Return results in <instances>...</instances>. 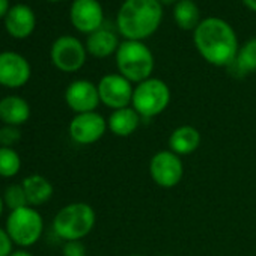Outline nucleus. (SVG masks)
Here are the masks:
<instances>
[{
  "label": "nucleus",
  "mask_w": 256,
  "mask_h": 256,
  "mask_svg": "<svg viewBox=\"0 0 256 256\" xmlns=\"http://www.w3.org/2000/svg\"><path fill=\"white\" fill-rule=\"evenodd\" d=\"M36 26V16L34 10L26 4H17L11 6L10 12L5 17V29L6 32L17 38L24 40L30 36Z\"/></svg>",
  "instance_id": "14"
},
{
  "label": "nucleus",
  "mask_w": 256,
  "mask_h": 256,
  "mask_svg": "<svg viewBox=\"0 0 256 256\" xmlns=\"http://www.w3.org/2000/svg\"><path fill=\"white\" fill-rule=\"evenodd\" d=\"M174 20L180 29L187 32L194 30L202 22L199 6L194 0H180L174 6Z\"/></svg>",
  "instance_id": "21"
},
{
  "label": "nucleus",
  "mask_w": 256,
  "mask_h": 256,
  "mask_svg": "<svg viewBox=\"0 0 256 256\" xmlns=\"http://www.w3.org/2000/svg\"><path fill=\"white\" fill-rule=\"evenodd\" d=\"M193 44L205 62L218 68H228L240 50L236 32L220 17L202 18L193 30Z\"/></svg>",
  "instance_id": "1"
},
{
  "label": "nucleus",
  "mask_w": 256,
  "mask_h": 256,
  "mask_svg": "<svg viewBox=\"0 0 256 256\" xmlns=\"http://www.w3.org/2000/svg\"><path fill=\"white\" fill-rule=\"evenodd\" d=\"M20 140H22L20 126L4 125L2 128H0V146L14 148Z\"/></svg>",
  "instance_id": "24"
},
{
  "label": "nucleus",
  "mask_w": 256,
  "mask_h": 256,
  "mask_svg": "<svg viewBox=\"0 0 256 256\" xmlns=\"http://www.w3.org/2000/svg\"><path fill=\"white\" fill-rule=\"evenodd\" d=\"M10 256H34V254L26 248H18V250H14Z\"/></svg>",
  "instance_id": "29"
},
{
  "label": "nucleus",
  "mask_w": 256,
  "mask_h": 256,
  "mask_svg": "<svg viewBox=\"0 0 256 256\" xmlns=\"http://www.w3.org/2000/svg\"><path fill=\"white\" fill-rule=\"evenodd\" d=\"M228 70L235 77H244L256 72V38L247 40L240 47L235 60L228 66Z\"/></svg>",
  "instance_id": "20"
},
{
  "label": "nucleus",
  "mask_w": 256,
  "mask_h": 256,
  "mask_svg": "<svg viewBox=\"0 0 256 256\" xmlns=\"http://www.w3.org/2000/svg\"><path fill=\"white\" fill-rule=\"evenodd\" d=\"M150 175L158 187L174 188L184 176L182 158L170 150L158 151L150 160Z\"/></svg>",
  "instance_id": "8"
},
{
  "label": "nucleus",
  "mask_w": 256,
  "mask_h": 256,
  "mask_svg": "<svg viewBox=\"0 0 256 256\" xmlns=\"http://www.w3.org/2000/svg\"><path fill=\"white\" fill-rule=\"evenodd\" d=\"M140 114L130 106L119 110H112L107 118L108 132L116 138H130L140 125Z\"/></svg>",
  "instance_id": "17"
},
{
  "label": "nucleus",
  "mask_w": 256,
  "mask_h": 256,
  "mask_svg": "<svg viewBox=\"0 0 256 256\" xmlns=\"http://www.w3.org/2000/svg\"><path fill=\"white\" fill-rule=\"evenodd\" d=\"M65 102L76 114L96 112L101 104L98 86L90 80H74L65 89Z\"/></svg>",
  "instance_id": "13"
},
{
  "label": "nucleus",
  "mask_w": 256,
  "mask_h": 256,
  "mask_svg": "<svg viewBox=\"0 0 256 256\" xmlns=\"http://www.w3.org/2000/svg\"><path fill=\"white\" fill-rule=\"evenodd\" d=\"M114 60L118 72L133 84L151 78L156 66V59L151 48L142 41L124 40L119 44Z\"/></svg>",
  "instance_id": "3"
},
{
  "label": "nucleus",
  "mask_w": 256,
  "mask_h": 256,
  "mask_svg": "<svg viewBox=\"0 0 256 256\" xmlns=\"http://www.w3.org/2000/svg\"><path fill=\"white\" fill-rule=\"evenodd\" d=\"M22 157L14 148L0 146V176L14 178L20 174Z\"/></svg>",
  "instance_id": "22"
},
{
  "label": "nucleus",
  "mask_w": 256,
  "mask_h": 256,
  "mask_svg": "<svg viewBox=\"0 0 256 256\" xmlns=\"http://www.w3.org/2000/svg\"><path fill=\"white\" fill-rule=\"evenodd\" d=\"M200 133L193 125H180L170 133L168 145L172 152L180 157L190 156L200 146Z\"/></svg>",
  "instance_id": "18"
},
{
  "label": "nucleus",
  "mask_w": 256,
  "mask_h": 256,
  "mask_svg": "<svg viewBox=\"0 0 256 256\" xmlns=\"http://www.w3.org/2000/svg\"><path fill=\"white\" fill-rule=\"evenodd\" d=\"M4 210H5V204H4L2 194H0V217H2V214H4Z\"/></svg>",
  "instance_id": "31"
},
{
  "label": "nucleus",
  "mask_w": 256,
  "mask_h": 256,
  "mask_svg": "<svg viewBox=\"0 0 256 256\" xmlns=\"http://www.w3.org/2000/svg\"><path fill=\"white\" fill-rule=\"evenodd\" d=\"M242 4L248 11L256 12V0H242Z\"/></svg>",
  "instance_id": "28"
},
{
  "label": "nucleus",
  "mask_w": 256,
  "mask_h": 256,
  "mask_svg": "<svg viewBox=\"0 0 256 256\" xmlns=\"http://www.w3.org/2000/svg\"><path fill=\"white\" fill-rule=\"evenodd\" d=\"M88 58L86 46L76 36L62 35L52 44L50 59L52 64L62 72H77L80 71Z\"/></svg>",
  "instance_id": "7"
},
{
  "label": "nucleus",
  "mask_w": 256,
  "mask_h": 256,
  "mask_svg": "<svg viewBox=\"0 0 256 256\" xmlns=\"http://www.w3.org/2000/svg\"><path fill=\"white\" fill-rule=\"evenodd\" d=\"M107 119L98 112H88L74 114L68 125V133L77 145H94L104 138L107 133Z\"/></svg>",
  "instance_id": "9"
},
{
  "label": "nucleus",
  "mask_w": 256,
  "mask_h": 256,
  "mask_svg": "<svg viewBox=\"0 0 256 256\" xmlns=\"http://www.w3.org/2000/svg\"><path fill=\"white\" fill-rule=\"evenodd\" d=\"M32 77V66L29 60L17 52L0 53V86L8 89H18L24 86Z\"/></svg>",
  "instance_id": "11"
},
{
  "label": "nucleus",
  "mask_w": 256,
  "mask_h": 256,
  "mask_svg": "<svg viewBox=\"0 0 256 256\" xmlns=\"http://www.w3.org/2000/svg\"><path fill=\"white\" fill-rule=\"evenodd\" d=\"M158 2L163 5V6H170V5H176L178 2H180V0H158Z\"/></svg>",
  "instance_id": "30"
},
{
  "label": "nucleus",
  "mask_w": 256,
  "mask_h": 256,
  "mask_svg": "<svg viewBox=\"0 0 256 256\" xmlns=\"http://www.w3.org/2000/svg\"><path fill=\"white\" fill-rule=\"evenodd\" d=\"M22 184H23V188H24V193L28 198V204H29V206H34V208L47 204L54 193V188H53V184L50 182V180H47L46 176L38 175V174L26 176L22 181Z\"/></svg>",
  "instance_id": "19"
},
{
  "label": "nucleus",
  "mask_w": 256,
  "mask_h": 256,
  "mask_svg": "<svg viewBox=\"0 0 256 256\" xmlns=\"http://www.w3.org/2000/svg\"><path fill=\"white\" fill-rule=\"evenodd\" d=\"M83 256H88V254H83Z\"/></svg>",
  "instance_id": "35"
},
{
  "label": "nucleus",
  "mask_w": 256,
  "mask_h": 256,
  "mask_svg": "<svg viewBox=\"0 0 256 256\" xmlns=\"http://www.w3.org/2000/svg\"><path fill=\"white\" fill-rule=\"evenodd\" d=\"M5 229L14 244L28 248L36 244L42 236L44 218L36 208L28 205L10 212Z\"/></svg>",
  "instance_id": "6"
},
{
  "label": "nucleus",
  "mask_w": 256,
  "mask_h": 256,
  "mask_svg": "<svg viewBox=\"0 0 256 256\" xmlns=\"http://www.w3.org/2000/svg\"><path fill=\"white\" fill-rule=\"evenodd\" d=\"M64 256H83L86 254V248L82 241H66L64 244Z\"/></svg>",
  "instance_id": "25"
},
{
  "label": "nucleus",
  "mask_w": 256,
  "mask_h": 256,
  "mask_svg": "<svg viewBox=\"0 0 256 256\" xmlns=\"http://www.w3.org/2000/svg\"><path fill=\"white\" fill-rule=\"evenodd\" d=\"M32 114L30 104L18 95H6L0 100V120L4 125L22 126Z\"/></svg>",
  "instance_id": "16"
},
{
  "label": "nucleus",
  "mask_w": 256,
  "mask_h": 256,
  "mask_svg": "<svg viewBox=\"0 0 256 256\" xmlns=\"http://www.w3.org/2000/svg\"><path fill=\"white\" fill-rule=\"evenodd\" d=\"M160 256H172V254H160Z\"/></svg>",
  "instance_id": "34"
},
{
  "label": "nucleus",
  "mask_w": 256,
  "mask_h": 256,
  "mask_svg": "<svg viewBox=\"0 0 256 256\" xmlns=\"http://www.w3.org/2000/svg\"><path fill=\"white\" fill-rule=\"evenodd\" d=\"M14 242L10 236V234L6 232V229L0 228V256H10L14 250Z\"/></svg>",
  "instance_id": "26"
},
{
  "label": "nucleus",
  "mask_w": 256,
  "mask_h": 256,
  "mask_svg": "<svg viewBox=\"0 0 256 256\" xmlns=\"http://www.w3.org/2000/svg\"><path fill=\"white\" fill-rule=\"evenodd\" d=\"M163 16L158 0H124L116 12V30L124 40L144 42L158 30Z\"/></svg>",
  "instance_id": "2"
},
{
  "label": "nucleus",
  "mask_w": 256,
  "mask_h": 256,
  "mask_svg": "<svg viewBox=\"0 0 256 256\" xmlns=\"http://www.w3.org/2000/svg\"><path fill=\"white\" fill-rule=\"evenodd\" d=\"M126 256H145V254H140V253H134V254H126Z\"/></svg>",
  "instance_id": "32"
},
{
  "label": "nucleus",
  "mask_w": 256,
  "mask_h": 256,
  "mask_svg": "<svg viewBox=\"0 0 256 256\" xmlns=\"http://www.w3.org/2000/svg\"><path fill=\"white\" fill-rule=\"evenodd\" d=\"M48 2H62V0H48Z\"/></svg>",
  "instance_id": "33"
},
{
  "label": "nucleus",
  "mask_w": 256,
  "mask_h": 256,
  "mask_svg": "<svg viewBox=\"0 0 256 256\" xmlns=\"http://www.w3.org/2000/svg\"><path fill=\"white\" fill-rule=\"evenodd\" d=\"M119 44L120 41H119L118 34L104 24L101 29L88 35L84 46H86L88 54H90L92 58L106 59L112 54H116Z\"/></svg>",
  "instance_id": "15"
},
{
  "label": "nucleus",
  "mask_w": 256,
  "mask_h": 256,
  "mask_svg": "<svg viewBox=\"0 0 256 256\" xmlns=\"http://www.w3.org/2000/svg\"><path fill=\"white\" fill-rule=\"evenodd\" d=\"M95 210L86 202H71L62 206L53 218V232L66 241H82L95 228Z\"/></svg>",
  "instance_id": "4"
},
{
  "label": "nucleus",
  "mask_w": 256,
  "mask_h": 256,
  "mask_svg": "<svg viewBox=\"0 0 256 256\" xmlns=\"http://www.w3.org/2000/svg\"><path fill=\"white\" fill-rule=\"evenodd\" d=\"M100 101L112 110H119L130 107L134 92V84L126 80L119 72H110L100 78L98 82Z\"/></svg>",
  "instance_id": "10"
},
{
  "label": "nucleus",
  "mask_w": 256,
  "mask_h": 256,
  "mask_svg": "<svg viewBox=\"0 0 256 256\" xmlns=\"http://www.w3.org/2000/svg\"><path fill=\"white\" fill-rule=\"evenodd\" d=\"M169 84L157 77H151L142 83L134 84L132 107L140 114L142 119H152L162 114L170 104Z\"/></svg>",
  "instance_id": "5"
},
{
  "label": "nucleus",
  "mask_w": 256,
  "mask_h": 256,
  "mask_svg": "<svg viewBox=\"0 0 256 256\" xmlns=\"http://www.w3.org/2000/svg\"><path fill=\"white\" fill-rule=\"evenodd\" d=\"M2 198H4L5 206L10 208V211H14V210H18V208H23V206H28V205H29L22 182L10 184V186L5 188Z\"/></svg>",
  "instance_id": "23"
},
{
  "label": "nucleus",
  "mask_w": 256,
  "mask_h": 256,
  "mask_svg": "<svg viewBox=\"0 0 256 256\" xmlns=\"http://www.w3.org/2000/svg\"><path fill=\"white\" fill-rule=\"evenodd\" d=\"M10 10H11L10 0H0V18H5Z\"/></svg>",
  "instance_id": "27"
},
{
  "label": "nucleus",
  "mask_w": 256,
  "mask_h": 256,
  "mask_svg": "<svg viewBox=\"0 0 256 256\" xmlns=\"http://www.w3.org/2000/svg\"><path fill=\"white\" fill-rule=\"evenodd\" d=\"M70 20L76 30L84 35L104 26V10L98 0H74L70 8Z\"/></svg>",
  "instance_id": "12"
}]
</instances>
